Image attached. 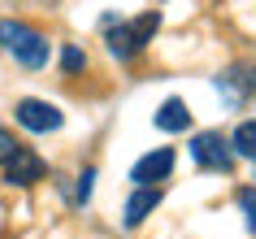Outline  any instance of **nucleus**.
<instances>
[{"mask_svg": "<svg viewBox=\"0 0 256 239\" xmlns=\"http://www.w3.org/2000/svg\"><path fill=\"white\" fill-rule=\"evenodd\" d=\"M156 31H161V14H156V9L130 18V22L104 18V44H108V53L118 57V61H130L135 53H144V48L156 40Z\"/></svg>", "mask_w": 256, "mask_h": 239, "instance_id": "f257e3e1", "label": "nucleus"}, {"mask_svg": "<svg viewBox=\"0 0 256 239\" xmlns=\"http://www.w3.org/2000/svg\"><path fill=\"white\" fill-rule=\"evenodd\" d=\"M0 48L26 70H44L48 66V53H52L40 31L26 27V22H18V18H0Z\"/></svg>", "mask_w": 256, "mask_h": 239, "instance_id": "f03ea898", "label": "nucleus"}, {"mask_svg": "<svg viewBox=\"0 0 256 239\" xmlns=\"http://www.w3.org/2000/svg\"><path fill=\"white\" fill-rule=\"evenodd\" d=\"M191 161L200 170H213V174H230L234 170V148L222 131H200L191 139Z\"/></svg>", "mask_w": 256, "mask_h": 239, "instance_id": "7ed1b4c3", "label": "nucleus"}, {"mask_svg": "<svg viewBox=\"0 0 256 239\" xmlns=\"http://www.w3.org/2000/svg\"><path fill=\"white\" fill-rule=\"evenodd\" d=\"M18 122L26 126L30 135H48V131H61V122H66V113L52 105V100H35V96H26V100H18Z\"/></svg>", "mask_w": 256, "mask_h": 239, "instance_id": "20e7f679", "label": "nucleus"}, {"mask_svg": "<svg viewBox=\"0 0 256 239\" xmlns=\"http://www.w3.org/2000/svg\"><path fill=\"white\" fill-rule=\"evenodd\" d=\"M0 174H4V178H9L14 187H35V183L44 178V174H48V165H44V157H40V152H30V148L22 144V148L14 152V157L0 165Z\"/></svg>", "mask_w": 256, "mask_h": 239, "instance_id": "39448f33", "label": "nucleus"}, {"mask_svg": "<svg viewBox=\"0 0 256 239\" xmlns=\"http://www.w3.org/2000/svg\"><path fill=\"white\" fill-rule=\"evenodd\" d=\"M170 174H174V148H156V152H148V157H139L130 165V183L135 187H156Z\"/></svg>", "mask_w": 256, "mask_h": 239, "instance_id": "423d86ee", "label": "nucleus"}, {"mask_svg": "<svg viewBox=\"0 0 256 239\" xmlns=\"http://www.w3.org/2000/svg\"><path fill=\"white\" fill-rule=\"evenodd\" d=\"M217 92L226 96V105L239 109L248 96H256V70H230V74H222L217 79Z\"/></svg>", "mask_w": 256, "mask_h": 239, "instance_id": "0eeeda50", "label": "nucleus"}, {"mask_svg": "<svg viewBox=\"0 0 256 239\" xmlns=\"http://www.w3.org/2000/svg\"><path fill=\"white\" fill-rule=\"evenodd\" d=\"M161 200H165V191H161V187H135V196L126 200V217H122V222L135 230V226L144 222L148 213H156V204H161Z\"/></svg>", "mask_w": 256, "mask_h": 239, "instance_id": "6e6552de", "label": "nucleus"}, {"mask_svg": "<svg viewBox=\"0 0 256 239\" xmlns=\"http://www.w3.org/2000/svg\"><path fill=\"white\" fill-rule=\"evenodd\" d=\"M156 131H165V135H178V131H191V109H187V100H178V96H170L161 109H156Z\"/></svg>", "mask_w": 256, "mask_h": 239, "instance_id": "1a4fd4ad", "label": "nucleus"}, {"mask_svg": "<svg viewBox=\"0 0 256 239\" xmlns=\"http://www.w3.org/2000/svg\"><path fill=\"white\" fill-rule=\"evenodd\" d=\"M230 148H234V157L256 161V122H239L234 135H230Z\"/></svg>", "mask_w": 256, "mask_h": 239, "instance_id": "9d476101", "label": "nucleus"}, {"mask_svg": "<svg viewBox=\"0 0 256 239\" xmlns=\"http://www.w3.org/2000/svg\"><path fill=\"white\" fill-rule=\"evenodd\" d=\"M82 66H87V53L74 48V44H66V48H61V70H66V74H78Z\"/></svg>", "mask_w": 256, "mask_h": 239, "instance_id": "9b49d317", "label": "nucleus"}, {"mask_svg": "<svg viewBox=\"0 0 256 239\" xmlns=\"http://www.w3.org/2000/svg\"><path fill=\"white\" fill-rule=\"evenodd\" d=\"M239 209H243L248 230H256V187H243V191H239Z\"/></svg>", "mask_w": 256, "mask_h": 239, "instance_id": "f8f14e48", "label": "nucleus"}, {"mask_svg": "<svg viewBox=\"0 0 256 239\" xmlns=\"http://www.w3.org/2000/svg\"><path fill=\"white\" fill-rule=\"evenodd\" d=\"M92 187H96V170L87 165V170L78 174V196H74V200H78V204H87V200H92Z\"/></svg>", "mask_w": 256, "mask_h": 239, "instance_id": "ddd939ff", "label": "nucleus"}, {"mask_svg": "<svg viewBox=\"0 0 256 239\" xmlns=\"http://www.w3.org/2000/svg\"><path fill=\"white\" fill-rule=\"evenodd\" d=\"M18 148H22V144H18V135H9V131H4V126H0V165H4V161L14 157Z\"/></svg>", "mask_w": 256, "mask_h": 239, "instance_id": "4468645a", "label": "nucleus"}]
</instances>
